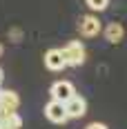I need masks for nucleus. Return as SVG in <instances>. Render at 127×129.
Segmentation results:
<instances>
[{
    "label": "nucleus",
    "instance_id": "obj_2",
    "mask_svg": "<svg viewBox=\"0 0 127 129\" xmlns=\"http://www.w3.org/2000/svg\"><path fill=\"white\" fill-rule=\"evenodd\" d=\"M63 56L67 60V67H80L85 62V49L78 40H71L63 47Z\"/></svg>",
    "mask_w": 127,
    "mask_h": 129
},
{
    "label": "nucleus",
    "instance_id": "obj_12",
    "mask_svg": "<svg viewBox=\"0 0 127 129\" xmlns=\"http://www.w3.org/2000/svg\"><path fill=\"white\" fill-rule=\"evenodd\" d=\"M5 116H7V111H5V109H2V107H0V122H2V120H5Z\"/></svg>",
    "mask_w": 127,
    "mask_h": 129
},
{
    "label": "nucleus",
    "instance_id": "obj_7",
    "mask_svg": "<svg viewBox=\"0 0 127 129\" xmlns=\"http://www.w3.org/2000/svg\"><path fill=\"white\" fill-rule=\"evenodd\" d=\"M0 107H2L7 114L18 111V107H20V98H18V93H16V91L5 89L2 93H0Z\"/></svg>",
    "mask_w": 127,
    "mask_h": 129
},
{
    "label": "nucleus",
    "instance_id": "obj_1",
    "mask_svg": "<svg viewBox=\"0 0 127 129\" xmlns=\"http://www.w3.org/2000/svg\"><path fill=\"white\" fill-rule=\"evenodd\" d=\"M45 116H47V120L54 122V125H65L67 120H71V118H69V111H67V105H65L63 100H51V103H47Z\"/></svg>",
    "mask_w": 127,
    "mask_h": 129
},
{
    "label": "nucleus",
    "instance_id": "obj_13",
    "mask_svg": "<svg viewBox=\"0 0 127 129\" xmlns=\"http://www.w3.org/2000/svg\"><path fill=\"white\" fill-rule=\"evenodd\" d=\"M0 85H2V69H0Z\"/></svg>",
    "mask_w": 127,
    "mask_h": 129
},
{
    "label": "nucleus",
    "instance_id": "obj_8",
    "mask_svg": "<svg viewBox=\"0 0 127 129\" xmlns=\"http://www.w3.org/2000/svg\"><path fill=\"white\" fill-rule=\"evenodd\" d=\"M123 36H125V29H123V25H118V22H109V25L105 27V38L109 40L112 45L120 42V40H123Z\"/></svg>",
    "mask_w": 127,
    "mask_h": 129
},
{
    "label": "nucleus",
    "instance_id": "obj_15",
    "mask_svg": "<svg viewBox=\"0 0 127 129\" xmlns=\"http://www.w3.org/2000/svg\"><path fill=\"white\" fill-rule=\"evenodd\" d=\"M0 93H2V89H0Z\"/></svg>",
    "mask_w": 127,
    "mask_h": 129
},
{
    "label": "nucleus",
    "instance_id": "obj_4",
    "mask_svg": "<svg viewBox=\"0 0 127 129\" xmlns=\"http://www.w3.org/2000/svg\"><path fill=\"white\" fill-rule=\"evenodd\" d=\"M51 98L54 100H63V103H67L74 93H76V89H74V85L71 82H67V80H58V82H54L51 85Z\"/></svg>",
    "mask_w": 127,
    "mask_h": 129
},
{
    "label": "nucleus",
    "instance_id": "obj_14",
    "mask_svg": "<svg viewBox=\"0 0 127 129\" xmlns=\"http://www.w3.org/2000/svg\"><path fill=\"white\" fill-rule=\"evenodd\" d=\"M0 56H2V45H0Z\"/></svg>",
    "mask_w": 127,
    "mask_h": 129
},
{
    "label": "nucleus",
    "instance_id": "obj_9",
    "mask_svg": "<svg viewBox=\"0 0 127 129\" xmlns=\"http://www.w3.org/2000/svg\"><path fill=\"white\" fill-rule=\"evenodd\" d=\"M109 5V0H87V7L91 11H105Z\"/></svg>",
    "mask_w": 127,
    "mask_h": 129
},
{
    "label": "nucleus",
    "instance_id": "obj_10",
    "mask_svg": "<svg viewBox=\"0 0 127 129\" xmlns=\"http://www.w3.org/2000/svg\"><path fill=\"white\" fill-rule=\"evenodd\" d=\"M85 129H107V125H103V122H89Z\"/></svg>",
    "mask_w": 127,
    "mask_h": 129
},
{
    "label": "nucleus",
    "instance_id": "obj_5",
    "mask_svg": "<svg viewBox=\"0 0 127 129\" xmlns=\"http://www.w3.org/2000/svg\"><path fill=\"white\" fill-rule=\"evenodd\" d=\"M45 67L49 71H63L67 67V60L63 56V49H49L45 53Z\"/></svg>",
    "mask_w": 127,
    "mask_h": 129
},
{
    "label": "nucleus",
    "instance_id": "obj_11",
    "mask_svg": "<svg viewBox=\"0 0 127 129\" xmlns=\"http://www.w3.org/2000/svg\"><path fill=\"white\" fill-rule=\"evenodd\" d=\"M0 129H16V127H11V125H7V122L2 120V122H0Z\"/></svg>",
    "mask_w": 127,
    "mask_h": 129
},
{
    "label": "nucleus",
    "instance_id": "obj_6",
    "mask_svg": "<svg viewBox=\"0 0 127 129\" xmlns=\"http://www.w3.org/2000/svg\"><path fill=\"white\" fill-rule=\"evenodd\" d=\"M65 105H67L69 118H83V116H85V111H87V103H85V98L78 96V93H74Z\"/></svg>",
    "mask_w": 127,
    "mask_h": 129
},
{
    "label": "nucleus",
    "instance_id": "obj_3",
    "mask_svg": "<svg viewBox=\"0 0 127 129\" xmlns=\"http://www.w3.org/2000/svg\"><path fill=\"white\" fill-rule=\"evenodd\" d=\"M78 29H80V36L94 38V36L100 34V29H105V27L100 25V20H98L96 16H83L80 22H78Z\"/></svg>",
    "mask_w": 127,
    "mask_h": 129
}]
</instances>
